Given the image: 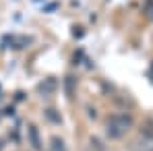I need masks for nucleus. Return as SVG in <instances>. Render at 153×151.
Here are the masks:
<instances>
[{
  "instance_id": "20e7f679",
  "label": "nucleus",
  "mask_w": 153,
  "mask_h": 151,
  "mask_svg": "<svg viewBox=\"0 0 153 151\" xmlns=\"http://www.w3.org/2000/svg\"><path fill=\"white\" fill-rule=\"evenodd\" d=\"M64 87H66V95L73 100L75 97V89H76V77L75 75H68L66 81H64Z\"/></svg>"
},
{
  "instance_id": "7ed1b4c3",
  "label": "nucleus",
  "mask_w": 153,
  "mask_h": 151,
  "mask_svg": "<svg viewBox=\"0 0 153 151\" xmlns=\"http://www.w3.org/2000/svg\"><path fill=\"white\" fill-rule=\"evenodd\" d=\"M132 151H153V141L139 137V139L132 143Z\"/></svg>"
},
{
  "instance_id": "1a4fd4ad",
  "label": "nucleus",
  "mask_w": 153,
  "mask_h": 151,
  "mask_svg": "<svg viewBox=\"0 0 153 151\" xmlns=\"http://www.w3.org/2000/svg\"><path fill=\"white\" fill-rule=\"evenodd\" d=\"M73 33H75V35H83V29H79V27H75V29H73Z\"/></svg>"
},
{
  "instance_id": "0eeeda50",
  "label": "nucleus",
  "mask_w": 153,
  "mask_h": 151,
  "mask_svg": "<svg viewBox=\"0 0 153 151\" xmlns=\"http://www.w3.org/2000/svg\"><path fill=\"white\" fill-rule=\"evenodd\" d=\"M91 147H93V151H105V145L97 137H91Z\"/></svg>"
},
{
  "instance_id": "f257e3e1",
  "label": "nucleus",
  "mask_w": 153,
  "mask_h": 151,
  "mask_svg": "<svg viewBox=\"0 0 153 151\" xmlns=\"http://www.w3.org/2000/svg\"><path fill=\"white\" fill-rule=\"evenodd\" d=\"M132 124H134V120H132L130 114H114V116L110 118L108 126H105V132H108L110 139L118 141V139H122V137L126 135V130Z\"/></svg>"
},
{
  "instance_id": "f03ea898",
  "label": "nucleus",
  "mask_w": 153,
  "mask_h": 151,
  "mask_svg": "<svg viewBox=\"0 0 153 151\" xmlns=\"http://www.w3.org/2000/svg\"><path fill=\"white\" fill-rule=\"evenodd\" d=\"M29 141L35 151H42V137H39V130L35 124H29Z\"/></svg>"
},
{
  "instance_id": "6e6552de",
  "label": "nucleus",
  "mask_w": 153,
  "mask_h": 151,
  "mask_svg": "<svg viewBox=\"0 0 153 151\" xmlns=\"http://www.w3.org/2000/svg\"><path fill=\"white\" fill-rule=\"evenodd\" d=\"M145 13H147V17H149V19L153 21V2H149V4H147V8H145Z\"/></svg>"
},
{
  "instance_id": "9d476101",
  "label": "nucleus",
  "mask_w": 153,
  "mask_h": 151,
  "mask_svg": "<svg viewBox=\"0 0 153 151\" xmlns=\"http://www.w3.org/2000/svg\"><path fill=\"white\" fill-rule=\"evenodd\" d=\"M149 77H151V81H153V64H151V71H149Z\"/></svg>"
},
{
  "instance_id": "39448f33",
  "label": "nucleus",
  "mask_w": 153,
  "mask_h": 151,
  "mask_svg": "<svg viewBox=\"0 0 153 151\" xmlns=\"http://www.w3.org/2000/svg\"><path fill=\"white\" fill-rule=\"evenodd\" d=\"M46 118H50V122H54V124H60V122H62L60 112L54 110V108H48V110H46Z\"/></svg>"
},
{
  "instance_id": "423d86ee",
  "label": "nucleus",
  "mask_w": 153,
  "mask_h": 151,
  "mask_svg": "<svg viewBox=\"0 0 153 151\" xmlns=\"http://www.w3.org/2000/svg\"><path fill=\"white\" fill-rule=\"evenodd\" d=\"M50 145H52V151H66V145H64V141L60 137H52Z\"/></svg>"
}]
</instances>
